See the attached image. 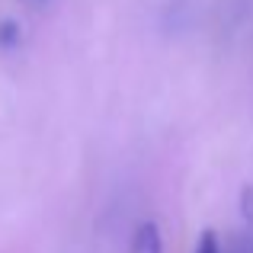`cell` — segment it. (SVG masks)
Here are the masks:
<instances>
[{"label":"cell","instance_id":"6da1fadb","mask_svg":"<svg viewBox=\"0 0 253 253\" xmlns=\"http://www.w3.org/2000/svg\"><path fill=\"white\" fill-rule=\"evenodd\" d=\"M131 253H164V241H161V228L154 221H144L135 228L131 237Z\"/></svg>","mask_w":253,"mask_h":253},{"label":"cell","instance_id":"7a4b0ae2","mask_svg":"<svg viewBox=\"0 0 253 253\" xmlns=\"http://www.w3.org/2000/svg\"><path fill=\"white\" fill-rule=\"evenodd\" d=\"M19 45V26L13 19H3L0 23V48H16Z\"/></svg>","mask_w":253,"mask_h":253},{"label":"cell","instance_id":"3957f363","mask_svg":"<svg viewBox=\"0 0 253 253\" xmlns=\"http://www.w3.org/2000/svg\"><path fill=\"white\" fill-rule=\"evenodd\" d=\"M192 253H221V244H218V234L215 231H202L196 241V250Z\"/></svg>","mask_w":253,"mask_h":253},{"label":"cell","instance_id":"277c9868","mask_svg":"<svg viewBox=\"0 0 253 253\" xmlns=\"http://www.w3.org/2000/svg\"><path fill=\"white\" fill-rule=\"evenodd\" d=\"M241 211H244L247 228H253V186H244V192H241Z\"/></svg>","mask_w":253,"mask_h":253},{"label":"cell","instance_id":"5b68a950","mask_svg":"<svg viewBox=\"0 0 253 253\" xmlns=\"http://www.w3.org/2000/svg\"><path fill=\"white\" fill-rule=\"evenodd\" d=\"M231 253H253V228H247L241 237H237L234 247H231Z\"/></svg>","mask_w":253,"mask_h":253},{"label":"cell","instance_id":"8992f818","mask_svg":"<svg viewBox=\"0 0 253 253\" xmlns=\"http://www.w3.org/2000/svg\"><path fill=\"white\" fill-rule=\"evenodd\" d=\"M36 3H45V0H36Z\"/></svg>","mask_w":253,"mask_h":253}]
</instances>
